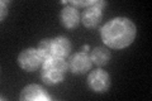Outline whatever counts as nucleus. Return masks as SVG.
Returning a JSON list of instances; mask_svg holds the SVG:
<instances>
[{"mask_svg":"<svg viewBox=\"0 0 152 101\" xmlns=\"http://www.w3.org/2000/svg\"><path fill=\"white\" fill-rule=\"evenodd\" d=\"M136 36V24L124 17L110 19L100 29V37L104 44L113 49H123L131 46Z\"/></svg>","mask_w":152,"mask_h":101,"instance_id":"nucleus-1","label":"nucleus"},{"mask_svg":"<svg viewBox=\"0 0 152 101\" xmlns=\"http://www.w3.org/2000/svg\"><path fill=\"white\" fill-rule=\"evenodd\" d=\"M18 65L27 72H33L43 65V60L36 48L23 49L18 56Z\"/></svg>","mask_w":152,"mask_h":101,"instance_id":"nucleus-2","label":"nucleus"},{"mask_svg":"<svg viewBox=\"0 0 152 101\" xmlns=\"http://www.w3.org/2000/svg\"><path fill=\"white\" fill-rule=\"evenodd\" d=\"M107 5L103 0H96L94 5L85 8L81 14V22L86 28H96L103 20V8Z\"/></svg>","mask_w":152,"mask_h":101,"instance_id":"nucleus-3","label":"nucleus"},{"mask_svg":"<svg viewBox=\"0 0 152 101\" xmlns=\"http://www.w3.org/2000/svg\"><path fill=\"white\" fill-rule=\"evenodd\" d=\"M88 86L96 94L107 92L109 87H110V76H109L107 71L102 68H96L89 73Z\"/></svg>","mask_w":152,"mask_h":101,"instance_id":"nucleus-4","label":"nucleus"},{"mask_svg":"<svg viewBox=\"0 0 152 101\" xmlns=\"http://www.w3.org/2000/svg\"><path fill=\"white\" fill-rule=\"evenodd\" d=\"M67 63H69V70L75 75H84L93 66L90 54H88L86 52H77V53L72 54L69 58Z\"/></svg>","mask_w":152,"mask_h":101,"instance_id":"nucleus-5","label":"nucleus"},{"mask_svg":"<svg viewBox=\"0 0 152 101\" xmlns=\"http://www.w3.org/2000/svg\"><path fill=\"white\" fill-rule=\"evenodd\" d=\"M19 99H20V101H29V100H42V101L46 100V101H50L51 96L46 92V90L42 87L41 85L32 84V85L26 86V87L22 90Z\"/></svg>","mask_w":152,"mask_h":101,"instance_id":"nucleus-6","label":"nucleus"},{"mask_svg":"<svg viewBox=\"0 0 152 101\" xmlns=\"http://www.w3.org/2000/svg\"><path fill=\"white\" fill-rule=\"evenodd\" d=\"M60 20L65 28H67V29H75V28L79 27L81 17H80L77 8L69 5V7H65L62 10H61Z\"/></svg>","mask_w":152,"mask_h":101,"instance_id":"nucleus-7","label":"nucleus"},{"mask_svg":"<svg viewBox=\"0 0 152 101\" xmlns=\"http://www.w3.org/2000/svg\"><path fill=\"white\" fill-rule=\"evenodd\" d=\"M64 77H65V72L62 71L50 68V67H42L41 78L46 85H48V86L58 85L64 81Z\"/></svg>","mask_w":152,"mask_h":101,"instance_id":"nucleus-8","label":"nucleus"},{"mask_svg":"<svg viewBox=\"0 0 152 101\" xmlns=\"http://www.w3.org/2000/svg\"><path fill=\"white\" fill-rule=\"evenodd\" d=\"M71 52V42L65 36H58L53 38V54L57 57L66 58Z\"/></svg>","mask_w":152,"mask_h":101,"instance_id":"nucleus-9","label":"nucleus"},{"mask_svg":"<svg viewBox=\"0 0 152 101\" xmlns=\"http://www.w3.org/2000/svg\"><path fill=\"white\" fill-rule=\"evenodd\" d=\"M110 57H112L110 52H109L108 48H105V47H95L91 51V53H90L91 62L99 67L108 65L109 61H110Z\"/></svg>","mask_w":152,"mask_h":101,"instance_id":"nucleus-10","label":"nucleus"},{"mask_svg":"<svg viewBox=\"0 0 152 101\" xmlns=\"http://www.w3.org/2000/svg\"><path fill=\"white\" fill-rule=\"evenodd\" d=\"M42 67H50V68H55V70H58V71H62L66 73V71L69 70V63L66 58L64 57H57V56H52L51 58L46 60L43 62Z\"/></svg>","mask_w":152,"mask_h":101,"instance_id":"nucleus-11","label":"nucleus"},{"mask_svg":"<svg viewBox=\"0 0 152 101\" xmlns=\"http://www.w3.org/2000/svg\"><path fill=\"white\" fill-rule=\"evenodd\" d=\"M37 49L39 52L43 62L46 60L51 58L52 56H55L53 54V39H51V38H45V39H42L39 42V44H38Z\"/></svg>","mask_w":152,"mask_h":101,"instance_id":"nucleus-12","label":"nucleus"},{"mask_svg":"<svg viewBox=\"0 0 152 101\" xmlns=\"http://www.w3.org/2000/svg\"><path fill=\"white\" fill-rule=\"evenodd\" d=\"M9 4V1H1V15H0V19H1V22L4 20V18L7 17V13H8V8H7V5Z\"/></svg>","mask_w":152,"mask_h":101,"instance_id":"nucleus-13","label":"nucleus"},{"mask_svg":"<svg viewBox=\"0 0 152 101\" xmlns=\"http://www.w3.org/2000/svg\"><path fill=\"white\" fill-rule=\"evenodd\" d=\"M89 49H90V47H89V46H84V47H83V51H84V52H86V53H88V51H89Z\"/></svg>","mask_w":152,"mask_h":101,"instance_id":"nucleus-14","label":"nucleus"}]
</instances>
